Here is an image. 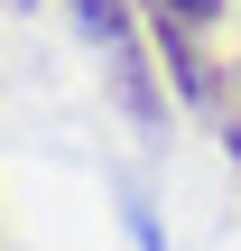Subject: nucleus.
I'll return each mask as SVG.
<instances>
[{
    "instance_id": "f257e3e1",
    "label": "nucleus",
    "mask_w": 241,
    "mask_h": 251,
    "mask_svg": "<svg viewBox=\"0 0 241 251\" xmlns=\"http://www.w3.org/2000/svg\"><path fill=\"white\" fill-rule=\"evenodd\" d=\"M214 19H223V0H149V28H158V47H167V65H176L186 93H204V65L186 56V37L214 28Z\"/></svg>"
}]
</instances>
